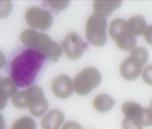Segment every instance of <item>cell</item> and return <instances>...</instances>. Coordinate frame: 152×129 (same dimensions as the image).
<instances>
[{"mask_svg":"<svg viewBox=\"0 0 152 129\" xmlns=\"http://www.w3.org/2000/svg\"><path fill=\"white\" fill-rule=\"evenodd\" d=\"M65 122V116L60 109H50L44 117H42L40 128L42 129H62Z\"/></svg>","mask_w":152,"mask_h":129,"instance_id":"cell-9","label":"cell"},{"mask_svg":"<svg viewBox=\"0 0 152 129\" xmlns=\"http://www.w3.org/2000/svg\"><path fill=\"white\" fill-rule=\"evenodd\" d=\"M0 129H5V119L2 116V112H0Z\"/></svg>","mask_w":152,"mask_h":129,"instance_id":"cell-29","label":"cell"},{"mask_svg":"<svg viewBox=\"0 0 152 129\" xmlns=\"http://www.w3.org/2000/svg\"><path fill=\"white\" fill-rule=\"evenodd\" d=\"M52 92L58 99H69L74 94V82L67 74H58L52 80Z\"/></svg>","mask_w":152,"mask_h":129,"instance_id":"cell-8","label":"cell"},{"mask_svg":"<svg viewBox=\"0 0 152 129\" xmlns=\"http://www.w3.org/2000/svg\"><path fill=\"white\" fill-rule=\"evenodd\" d=\"M114 104H115V99L109 96V94H99V96L94 97V109L100 114L109 112L114 107Z\"/></svg>","mask_w":152,"mask_h":129,"instance_id":"cell-13","label":"cell"},{"mask_svg":"<svg viewBox=\"0 0 152 129\" xmlns=\"http://www.w3.org/2000/svg\"><path fill=\"white\" fill-rule=\"evenodd\" d=\"M0 92H4L9 99H12L18 92V87L10 77H0Z\"/></svg>","mask_w":152,"mask_h":129,"instance_id":"cell-18","label":"cell"},{"mask_svg":"<svg viewBox=\"0 0 152 129\" xmlns=\"http://www.w3.org/2000/svg\"><path fill=\"white\" fill-rule=\"evenodd\" d=\"M121 4H122L121 0H95L92 4V7H94V13L107 18L114 10H117L121 7Z\"/></svg>","mask_w":152,"mask_h":129,"instance_id":"cell-10","label":"cell"},{"mask_svg":"<svg viewBox=\"0 0 152 129\" xmlns=\"http://www.w3.org/2000/svg\"><path fill=\"white\" fill-rule=\"evenodd\" d=\"M62 129H82L80 124L79 122H75V121H65L62 126Z\"/></svg>","mask_w":152,"mask_h":129,"instance_id":"cell-26","label":"cell"},{"mask_svg":"<svg viewBox=\"0 0 152 129\" xmlns=\"http://www.w3.org/2000/svg\"><path fill=\"white\" fill-rule=\"evenodd\" d=\"M140 74H142V67L137 66L132 59L127 57L125 60H122V64H121V76H122V79L134 80V79H137Z\"/></svg>","mask_w":152,"mask_h":129,"instance_id":"cell-11","label":"cell"},{"mask_svg":"<svg viewBox=\"0 0 152 129\" xmlns=\"http://www.w3.org/2000/svg\"><path fill=\"white\" fill-rule=\"evenodd\" d=\"M20 42L23 44V47L37 50L39 54H42L45 59H49L52 62L58 60L60 55L64 54L58 42H55L54 39H50L44 32H37L34 29H25L20 34Z\"/></svg>","mask_w":152,"mask_h":129,"instance_id":"cell-2","label":"cell"},{"mask_svg":"<svg viewBox=\"0 0 152 129\" xmlns=\"http://www.w3.org/2000/svg\"><path fill=\"white\" fill-rule=\"evenodd\" d=\"M129 59H132L137 66H140L144 69V67L147 66V60H149V52H147V49L145 47H135V49H132L130 50V55H129Z\"/></svg>","mask_w":152,"mask_h":129,"instance_id":"cell-17","label":"cell"},{"mask_svg":"<svg viewBox=\"0 0 152 129\" xmlns=\"http://www.w3.org/2000/svg\"><path fill=\"white\" fill-rule=\"evenodd\" d=\"M25 22L28 29H34L37 32H45L52 27L54 17H52V12L44 7H28L25 10Z\"/></svg>","mask_w":152,"mask_h":129,"instance_id":"cell-5","label":"cell"},{"mask_svg":"<svg viewBox=\"0 0 152 129\" xmlns=\"http://www.w3.org/2000/svg\"><path fill=\"white\" fill-rule=\"evenodd\" d=\"M122 129H142V128L139 126L137 121L129 119V117H124V121H122Z\"/></svg>","mask_w":152,"mask_h":129,"instance_id":"cell-25","label":"cell"},{"mask_svg":"<svg viewBox=\"0 0 152 129\" xmlns=\"http://www.w3.org/2000/svg\"><path fill=\"white\" fill-rule=\"evenodd\" d=\"M115 44H117V47H119L121 50H129V52H130L132 49L137 47V39H135V37L127 30L125 34H122V35L115 40Z\"/></svg>","mask_w":152,"mask_h":129,"instance_id":"cell-16","label":"cell"},{"mask_svg":"<svg viewBox=\"0 0 152 129\" xmlns=\"http://www.w3.org/2000/svg\"><path fill=\"white\" fill-rule=\"evenodd\" d=\"M142 111V106L134 101H127V102L122 104V112H124V117H129V119H137L139 112Z\"/></svg>","mask_w":152,"mask_h":129,"instance_id":"cell-19","label":"cell"},{"mask_svg":"<svg viewBox=\"0 0 152 129\" xmlns=\"http://www.w3.org/2000/svg\"><path fill=\"white\" fill-rule=\"evenodd\" d=\"M40 97H45L42 87H39V86H30L27 89L18 91L14 97H12V104L17 109H28L32 102H35L37 99H40Z\"/></svg>","mask_w":152,"mask_h":129,"instance_id":"cell-7","label":"cell"},{"mask_svg":"<svg viewBox=\"0 0 152 129\" xmlns=\"http://www.w3.org/2000/svg\"><path fill=\"white\" fill-rule=\"evenodd\" d=\"M12 9H14V4L9 2V0H0V18L9 17L12 13Z\"/></svg>","mask_w":152,"mask_h":129,"instance_id":"cell-23","label":"cell"},{"mask_svg":"<svg viewBox=\"0 0 152 129\" xmlns=\"http://www.w3.org/2000/svg\"><path fill=\"white\" fill-rule=\"evenodd\" d=\"M144 39H145V42H147L149 45H152V25L147 27V30L144 34Z\"/></svg>","mask_w":152,"mask_h":129,"instance_id":"cell-27","label":"cell"},{"mask_svg":"<svg viewBox=\"0 0 152 129\" xmlns=\"http://www.w3.org/2000/svg\"><path fill=\"white\" fill-rule=\"evenodd\" d=\"M139 122V126L140 128H147V126H152V111L149 109V107H142V111L139 112L137 119H135Z\"/></svg>","mask_w":152,"mask_h":129,"instance_id":"cell-22","label":"cell"},{"mask_svg":"<svg viewBox=\"0 0 152 129\" xmlns=\"http://www.w3.org/2000/svg\"><path fill=\"white\" fill-rule=\"evenodd\" d=\"M4 67H5V54L0 50V71H2Z\"/></svg>","mask_w":152,"mask_h":129,"instance_id":"cell-28","label":"cell"},{"mask_svg":"<svg viewBox=\"0 0 152 129\" xmlns=\"http://www.w3.org/2000/svg\"><path fill=\"white\" fill-rule=\"evenodd\" d=\"M140 77H142V80L147 86H152V66H145V67H144Z\"/></svg>","mask_w":152,"mask_h":129,"instance_id":"cell-24","label":"cell"},{"mask_svg":"<svg viewBox=\"0 0 152 129\" xmlns=\"http://www.w3.org/2000/svg\"><path fill=\"white\" fill-rule=\"evenodd\" d=\"M127 30H129V29H127V20H125V18H114V20L109 24V35L114 40H117Z\"/></svg>","mask_w":152,"mask_h":129,"instance_id":"cell-14","label":"cell"},{"mask_svg":"<svg viewBox=\"0 0 152 129\" xmlns=\"http://www.w3.org/2000/svg\"><path fill=\"white\" fill-rule=\"evenodd\" d=\"M60 47H62V52L67 55L72 60H77L84 55V52L87 50V42L82 39L77 32H70L64 37V40L60 42Z\"/></svg>","mask_w":152,"mask_h":129,"instance_id":"cell-6","label":"cell"},{"mask_svg":"<svg viewBox=\"0 0 152 129\" xmlns=\"http://www.w3.org/2000/svg\"><path fill=\"white\" fill-rule=\"evenodd\" d=\"M30 116L32 117H44L47 112H49V102H47V97H40L37 99L35 102H32L30 107Z\"/></svg>","mask_w":152,"mask_h":129,"instance_id":"cell-15","label":"cell"},{"mask_svg":"<svg viewBox=\"0 0 152 129\" xmlns=\"http://www.w3.org/2000/svg\"><path fill=\"white\" fill-rule=\"evenodd\" d=\"M149 109H151V111H152V99H151V106H149Z\"/></svg>","mask_w":152,"mask_h":129,"instance_id":"cell-30","label":"cell"},{"mask_svg":"<svg viewBox=\"0 0 152 129\" xmlns=\"http://www.w3.org/2000/svg\"><path fill=\"white\" fill-rule=\"evenodd\" d=\"M72 82H74V92L79 96H87L102 82V74L95 67H85L72 79Z\"/></svg>","mask_w":152,"mask_h":129,"instance_id":"cell-4","label":"cell"},{"mask_svg":"<svg viewBox=\"0 0 152 129\" xmlns=\"http://www.w3.org/2000/svg\"><path fill=\"white\" fill-rule=\"evenodd\" d=\"M12 129H37V124L32 116H22L14 121Z\"/></svg>","mask_w":152,"mask_h":129,"instance_id":"cell-20","label":"cell"},{"mask_svg":"<svg viewBox=\"0 0 152 129\" xmlns=\"http://www.w3.org/2000/svg\"><path fill=\"white\" fill-rule=\"evenodd\" d=\"M45 64V57L37 50H32L28 47H20L15 50L10 59V79L14 80L17 87L27 89L37 80L42 67Z\"/></svg>","mask_w":152,"mask_h":129,"instance_id":"cell-1","label":"cell"},{"mask_svg":"<svg viewBox=\"0 0 152 129\" xmlns=\"http://www.w3.org/2000/svg\"><path fill=\"white\" fill-rule=\"evenodd\" d=\"M42 5H44V9L47 10H54V12H60V10L67 9L69 5H70V2L69 0H44L42 2Z\"/></svg>","mask_w":152,"mask_h":129,"instance_id":"cell-21","label":"cell"},{"mask_svg":"<svg viewBox=\"0 0 152 129\" xmlns=\"http://www.w3.org/2000/svg\"><path fill=\"white\" fill-rule=\"evenodd\" d=\"M109 39V24L105 17L92 13L85 24V42L95 47L105 45Z\"/></svg>","mask_w":152,"mask_h":129,"instance_id":"cell-3","label":"cell"},{"mask_svg":"<svg viewBox=\"0 0 152 129\" xmlns=\"http://www.w3.org/2000/svg\"><path fill=\"white\" fill-rule=\"evenodd\" d=\"M147 22H145V18L142 17V15H134V17H130L129 20H127V29H129V32L132 34V35L137 39V37L145 34V30H147Z\"/></svg>","mask_w":152,"mask_h":129,"instance_id":"cell-12","label":"cell"}]
</instances>
